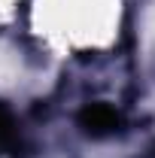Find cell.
Wrapping results in <instances>:
<instances>
[{
	"label": "cell",
	"instance_id": "obj_2",
	"mask_svg": "<svg viewBox=\"0 0 155 158\" xmlns=\"http://www.w3.org/2000/svg\"><path fill=\"white\" fill-rule=\"evenodd\" d=\"M12 143H15V122L0 106V146H12Z\"/></svg>",
	"mask_w": 155,
	"mask_h": 158
},
{
	"label": "cell",
	"instance_id": "obj_1",
	"mask_svg": "<svg viewBox=\"0 0 155 158\" xmlns=\"http://www.w3.org/2000/svg\"><path fill=\"white\" fill-rule=\"evenodd\" d=\"M79 125L91 134V137H107L119 128V113L107 103H88L79 113Z\"/></svg>",
	"mask_w": 155,
	"mask_h": 158
}]
</instances>
